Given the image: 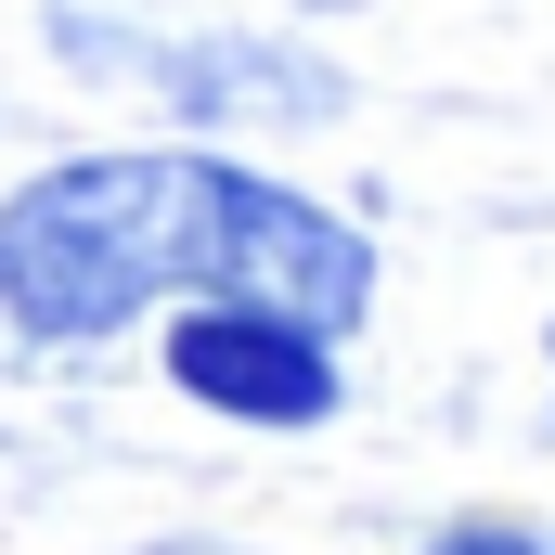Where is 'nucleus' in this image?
Here are the masks:
<instances>
[{
	"label": "nucleus",
	"mask_w": 555,
	"mask_h": 555,
	"mask_svg": "<svg viewBox=\"0 0 555 555\" xmlns=\"http://www.w3.org/2000/svg\"><path fill=\"white\" fill-rule=\"evenodd\" d=\"M233 155H65L26 194H0V323L26 349L130 336L155 297L233 284Z\"/></svg>",
	"instance_id": "nucleus-1"
},
{
	"label": "nucleus",
	"mask_w": 555,
	"mask_h": 555,
	"mask_svg": "<svg viewBox=\"0 0 555 555\" xmlns=\"http://www.w3.org/2000/svg\"><path fill=\"white\" fill-rule=\"evenodd\" d=\"M426 555H543L530 530H452V543H426Z\"/></svg>",
	"instance_id": "nucleus-3"
},
{
	"label": "nucleus",
	"mask_w": 555,
	"mask_h": 555,
	"mask_svg": "<svg viewBox=\"0 0 555 555\" xmlns=\"http://www.w3.org/2000/svg\"><path fill=\"white\" fill-rule=\"evenodd\" d=\"M168 388L207 401V414H246V426H323L336 414V349L272 323V310H194L168 336Z\"/></svg>",
	"instance_id": "nucleus-2"
}]
</instances>
